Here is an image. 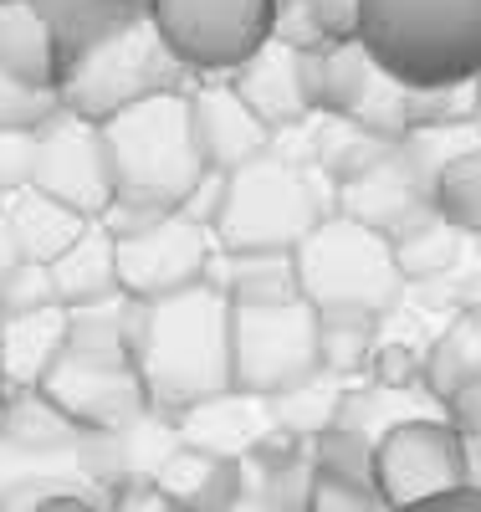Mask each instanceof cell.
<instances>
[{"label": "cell", "mask_w": 481, "mask_h": 512, "mask_svg": "<svg viewBox=\"0 0 481 512\" xmlns=\"http://www.w3.org/2000/svg\"><path fill=\"white\" fill-rule=\"evenodd\" d=\"M36 175V128H0V200L31 190Z\"/></svg>", "instance_id": "29"}, {"label": "cell", "mask_w": 481, "mask_h": 512, "mask_svg": "<svg viewBox=\"0 0 481 512\" xmlns=\"http://www.w3.org/2000/svg\"><path fill=\"white\" fill-rule=\"evenodd\" d=\"M190 128H195V149L210 175H236V169L256 164L272 149V128L241 103L231 77L190 88Z\"/></svg>", "instance_id": "12"}, {"label": "cell", "mask_w": 481, "mask_h": 512, "mask_svg": "<svg viewBox=\"0 0 481 512\" xmlns=\"http://www.w3.org/2000/svg\"><path fill=\"white\" fill-rule=\"evenodd\" d=\"M400 512H481V492L476 487H456V492H441V497H430V502L400 507Z\"/></svg>", "instance_id": "34"}, {"label": "cell", "mask_w": 481, "mask_h": 512, "mask_svg": "<svg viewBox=\"0 0 481 512\" xmlns=\"http://www.w3.org/2000/svg\"><path fill=\"white\" fill-rule=\"evenodd\" d=\"M476 88H481V77H476ZM476 128H481V118H476Z\"/></svg>", "instance_id": "39"}, {"label": "cell", "mask_w": 481, "mask_h": 512, "mask_svg": "<svg viewBox=\"0 0 481 512\" xmlns=\"http://www.w3.org/2000/svg\"><path fill=\"white\" fill-rule=\"evenodd\" d=\"M31 190L67 205L82 221H103L113 205V164L103 144V123L52 108L36 123V175Z\"/></svg>", "instance_id": "10"}, {"label": "cell", "mask_w": 481, "mask_h": 512, "mask_svg": "<svg viewBox=\"0 0 481 512\" xmlns=\"http://www.w3.org/2000/svg\"><path fill=\"white\" fill-rule=\"evenodd\" d=\"M113 251H118V287L128 303H159V297L200 287L221 246H215L210 226L174 210V216L149 221L144 231L113 236Z\"/></svg>", "instance_id": "11"}, {"label": "cell", "mask_w": 481, "mask_h": 512, "mask_svg": "<svg viewBox=\"0 0 481 512\" xmlns=\"http://www.w3.org/2000/svg\"><path fill=\"white\" fill-rule=\"evenodd\" d=\"M359 6L364 0H308L313 21L323 26L328 41H354L359 36Z\"/></svg>", "instance_id": "32"}, {"label": "cell", "mask_w": 481, "mask_h": 512, "mask_svg": "<svg viewBox=\"0 0 481 512\" xmlns=\"http://www.w3.org/2000/svg\"><path fill=\"white\" fill-rule=\"evenodd\" d=\"M292 256L302 303L318 318H384L405 292L389 236L348 216H328Z\"/></svg>", "instance_id": "6"}, {"label": "cell", "mask_w": 481, "mask_h": 512, "mask_svg": "<svg viewBox=\"0 0 481 512\" xmlns=\"http://www.w3.org/2000/svg\"><path fill=\"white\" fill-rule=\"evenodd\" d=\"M0 210H6V226H11L16 256H21V262H41V267H52L57 256H62L87 226H93V221L72 216L67 205H57V200H47V195H36V190L11 195Z\"/></svg>", "instance_id": "20"}, {"label": "cell", "mask_w": 481, "mask_h": 512, "mask_svg": "<svg viewBox=\"0 0 481 512\" xmlns=\"http://www.w3.org/2000/svg\"><path fill=\"white\" fill-rule=\"evenodd\" d=\"M21 262L16 256V241H11V226H6V210H0V282H6V272Z\"/></svg>", "instance_id": "36"}, {"label": "cell", "mask_w": 481, "mask_h": 512, "mask_svg": "<svg viewBox=\"0 0 481 512\" xmlns=\"http://www.w3.org/2000/svg\"><path fill=\"white\" fill-rule=\"evenodd\" d=\"M359 47L400 88L481 77V0H364Z\"/></svg>", "instance_id": "3"}, {"label": "cell", "mask_w": 481, "mask_h": 512, "mask_svg": "<svg viewBox=\"0 0 481 512\" xmlns=\"http://www.w3.org/2000/svg\"><path fill=\"white\" fill-rule=\"evenodd\" d=\"M0 323H6V318H0ZM0 400H6V379H0Z\"/></svg>", "instance_id": "38"}, {"label": "cell", "mask_w": 481, "mask_h": 512, "mask_svg": "<svg viewBox=\"0 0 481 512\" xmlns=\"http://www.w3.org/2000/svg\"><path fill=\"white\" fill-rule=\"evenodd\" d=\"M481 374V308H466V318L430 349V359H420V379L435 400H451L461 384Z\"/></svg>", "instance_id": "24"}, {"label": "cell", "mask_w": 481, "mask_h": 512, "mask_svg": "<svg viewBox=\"0 0 481 512\" xmlns=\"http://www.w3.org/2000/svg\"><path fill=\"white\" fill-rule=\"evenodd\" d=\"M466 487V436L441 415H410L374 441V492L389 512Z\"/></svg>", "instance_id": "9"}, {"label": "cell", "mask_w": 481, "mask_h": 512, "mask_svg": "<svg viewBox=\"0 0 481 512\" xmlns=\"http://www.w3.org/2000/svg\"><path fill=\"white\" fill-rule=\"evenodd\" d=\"M67 323H72L67 308H41V313H21L0 323V379H6V395L36 390L52 374V364L67 349Z\"/></svg>", "instance_id": "18"}, {"label": "cell", "mask_w": 481, "mask_h": 512, "mask_svg": "<svg viewBox=\"0 0 481 512\" xmlns=\"http://www.w3.org/2000/svg\"><path fill=\"white\" fill-rule=\"evenodd\" d=\"M333 216V185L318 164H287L261 154L256 164L226 175L215 210V246L221 251H297Z\"/></svg>", "instance_id": "4"}, {"label": "cell", "mask_w": 481, "mask_h": 512, "mask_svg": "<svg viewBox=\"0 0 481 512\" xmlns=\"http://www.w3.org/2000/svg\"><path fill=\"white\" fill-rule=\"evenodd\" d=\"M369 379H374V390H410V384L420 379V359L405 349V344H374V354H369Z\"/></svg>", "instance_id": "30"}, {"label": "cell", "mask_w": 481, "mask_h": 512, "mask_svg": "<svg viewBox=\"0 0 481 512\" xmlns=\"http://www.w3.org/2000/svg\"><path fill=\"white\" fill-rule=\"evenodd\" d=\"M154 487L174 512H231L246 492V477H241V461L226 451L180 446L159 461Z\"/></svg>", "instance_id": "14"}, {"label": "cell", "mask_w": 481, "mask_h": 512, "mask_svg": "<svg viewBox=\"0 0 481 512\" xmlns=\"http://www.w3.org/2000/svg\"><path fill=\"white\" fill-rule=\"evenodd\" d=\"M323 374V323L302 303L231 308V390L282 400Z\"/></svg>", "instance_id": "7"}, {"label": "cell", "mask_w": 481, "mask_h": 512, "mask_svg": "<svg viewBox=\"0 0 481 512\" xmlns=\"http://www.w3.org/2000/svg\"><path fill=\"white\" fill-rule=\"evenodd\" d=\"M430 210L461 236H481V144L461 149L430 180Z\"/></svg>", "instance_id": "22"}, {"label": "cell", "mask_w": 481, "mask_h": 512, "mask_svg": "<svg viewBox=\"0 0 481 512\" xmlns=\"http://www.w3.org/2000/svg\"><path fill=\"white\" fill-rule=\"evenodd\" d=\"M52 108H62V103L47 93H21L16 82L0 77V128H36Z\"/></svg>", "instance_id": "31"}, {"label": "cell", "mask_w": 481, "mask_h": 512, "mask_svg": "<svg viewBox=\"0 0 481 512\" xmlns=\"http://www.w3.org/2000/svg\"><path fill=\"white\" fill-rule=\"evenodd\" d=\"M0 77L16 82L21 93L57 98L62 47L36 0H0Z\"/></svg>", "instance_id": "13"}, {"label": "cell", "mask_w": 481, "mask_h": 512, "mask_svg": "<svg viewBox=\"0 0 481 512\" xmlns=\"http://www.w3.org/2000/svg\"><path fill=\"white\" fill-rule=\"evenodd\" d=\"M481 118V88L471 82H451V88H415L410 93V134L425 128H471Z\"/></svg>", "instance_id": "26"}, {"label": "cell", "mask_w": 481, "mask_h": 512, "mask_svg": "<svg viewBox=\"0 0 481 512\" xmlns=\"http://www.w3.org/2000/svg\"><path fill=\"white\" fill-rule=\"evenodd\" d=\"M400 144L374 139L369 128H359L354 118H318V169L333 190L364 180L374 164H384Z\"/></svg>", "instance_id": "21"}, {"label": "cell", "mask_w": 481, "mask_h": 512, "mask_svg": "<svg viewBox=\"0 0 481 512\" xmlns=\"http://www.w3.org/2000/svg\"><path fill=\"white\" fill-rule=\"evenodd\" d=\"M180 88H190V72L169 57L149 11H134V16L103 26L87 47H77L62 62L57 103L77 118L103 123L144 98L180 93Z\"/></svg>", "instance_id": "5"}, {"label": "cell", "mask_w": 481, "mask_h": 512, "mask_svg": "<svg viewBox=\"0 0 481 512\" xmlns=\"http://www.w3.org/2000/svg\"><path fill=\"white\" fill-rule=\"evenodd\" d=\"M52 287H57V303L67 313H82V308H98V303H113L123 297L118 287V251H113V231L103 221L87 226L57 262H52Z\"/></svg>", "instance_id": "19"}, {"label": "cell", "mask_w": 481, "mask_h": 512, "mask_svg": "<svg viewBox=\"0 0 481 512\" xmlns=\"http://www.w3.org/2000/svg\"><path fill=\"white\" fill-rule=\"evenodd\" d=\"M41 308H62L57 287H52V267L41 262H16L0 282V318H21V313H41Z\"/></svg>", "instance_id": "27"}, {"label": "cell", "mask_w": 481, "mask_h": 512, "mask_svg": "<svg viewBox=\"0 0 481 512\" xmlns=\"http://www.w3.org/2000/svg\"><path fill=\"white\" fill-rule=\"evenodd\" d=\"M466 487L481 492V436H466Z\"/></svg>", "instance_id": "37"}, {"label": "cell", "mask_w": 481, "mask_h": 512, "mask_svg": "<svg viewBox=\"0 0 481 512\" xmlns=\"http://www.w3.org/2000/svg\"><path fill=\"white\" fill-rule=\"evenodd\" d=\"M231 88L241 93V103L272 128V134H282V128H297L318 118L308 108V93H302V67H297V52L282 47V41H267L261 52H251L236 72H231Z\"/></svg>", "instance_id": "15"}, {"label": "cell", "mask_w": 481, "mask_h": 512, "mask_svg": "<svg viewBox=\"0 0 481 512\" xmlns=\"http://www.w3.org/2000/svg\"><path fill=\"white\" fill-rule=\"evenodd\" d=\"M297 67H302L308 108L318 118H348L364 103L369 82L379 72L369 62V52L359 47V36L354 41H323V47H313V52H297Z\"/></svg>", "instance_id": "16"}, {"label": "cell", "mask_w": 481, "mask_h": 512, "mask_svg": "<svg viewBox=\"0 0 481 512\" xmlns=\"http://www.w3.org/2000/svg\"><path fill=\"white\" fill-rule=\"evenodd\" d=\"M103 144L113 164V205L103 226L113 236L144 231L149 221L185 210V200L210 175L190 128V88L144 98L103 118Z\"/></svg>", "instance_id": "2"}, {"label": "cell", "mask_w": 481, "mask_h": 512, "mask_svg": "<svg viewBox=\"0 0 481 512\" xmlns=\"http://www.w3.org/2000/svg\"><path fill=\"white\" fill-rule=\"evenodd\" d=\"M0 436L41 451V446H57V441H77L82 431L41 390H16V395L0 400Z\"/></svg>", "instance_id": "25"}, {"label": "cell", "mask_w": 481, "mask_h": 512, "mask_svg": "<svg viewBox=\"0 0 481 512\" xmlns=\"http://www.w3.org/2000/svg\"><path fill=\"white\" fill-rule=\"evenodd\" d=\"M26 512H98L87 497H77V492H47V497H36Z\"/></svg>", "instance_id": "35"}, {"label": "cell", "mask_w": 481, "mask_h": 512, "mask_svg": "<svg viewBox=\"0 0 481 512\" xmlns=\"http://www.w3.org/2000/svg\"><path fill=\"white\" fill-rule=\"evenodd\" d=\"M205 282L231 308H282L302 297L292 251H215Z\"/></svg>", "instance_id": "17"}, {"label": "cell", "mask_w": 481, "mask_h": 512, "mask_svg": "<svg viewBox=\"0 0 481 512\" xmlns=\"http://www.w3.org/2000/svg\"><path fill=\"white\" fill-rule=\"evenodd\" d=\"M128 354L154 415H190L231 395V303L210 282L159 303H134Z\"/></svg>", "instance_id": "1"}, {"label": "cell", "mask_w": 481, "mask_h": 512, "mask_svg": "<svg viewBox=\"0 0 481 512\" xmlns=\"http://www.w3.org/2000/svg\"><path fill=\"white\" fill-rule=\"evenodd\" d=\"M389 251H395V267L405 282H435L456 267L461 256V231H451L441 216H420L415 226H405L400 236H389Z\"/></svg>", "instance_id": "23"}, {"label": "cell", "mask_w": 481, "mask_h": 512, "mask_svg": "<svg viewBox=\"0 0 481 512\" xmlns=\"http://www.w3.org/2000/svg\"><path fill=\"white\" fill-rule=\"evenodd\" d=\"M302 512H389V507L364 482H343V477L313 472L308 477V497H302Z\"/></svg>", "instance_id": "28"}, {"label": "cell", "mask_w": 481, "mask_h": 512, "mask_svg": "<svg viewBox=\"0 0 481 512\" xmlns=\"http://www.w3.org/2000/svg\"><path fill=\"white\" fill-rule=\"evenodd\" d=\"M446 420L461 436H481V374H471L461 390L446 400Z\"/></svg>", "instance_id": "33"}, {"label": "cell", "mask_w": 481, "mask_h": 512, "mask_svg": "<svg viewBox=\"0 0 481 512\" xmlns=\"http://www.w3.org/2000/svg\"><path fill=\"white\" fill-rule=\"evenodd\" d=\"M149 21L190 77H231L272 41V0H149Z\"/></svg>", "instance_id": "8"}]
</instances>
